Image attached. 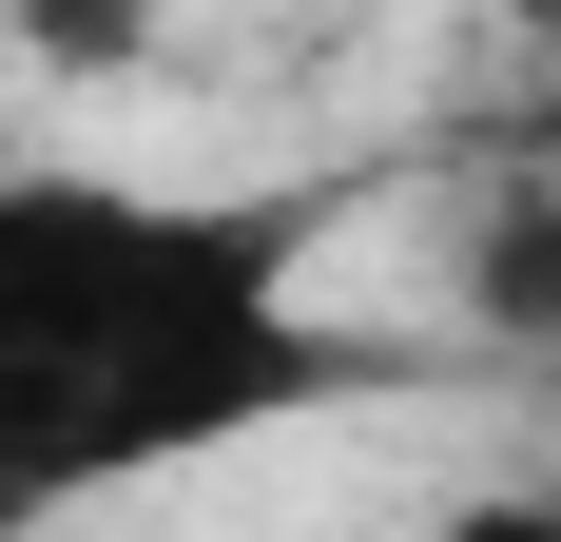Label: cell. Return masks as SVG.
<instances>
[{
  "label": "cell",
  "mask_w": 561,
  "mask_h": 542,
  "mask_svg": "<svg viewBox=\"0 0 561 542\" xmlns=\"http://www.w3.org/2000/svg\"><path fill=\"white\" fill-rule=\"evenodd\" d=\"M310 387H348V349L290 310V214L0 174V523L252 445Z\"/></svg>",
  "instance_id": "1"
},
{
  "label": "cell",
  "mask_w": 561,
  "mask_h": 542,
  "mask_svg": "<svg viewBox=\"0 0 561 542\" xmlns=\"http://www.w3.org/2000/svg\"><path fill=\"white\" fill-rule=\"evenodd\" d=\"M465 291H484V329H504V349H561V194H484Z\"/></svg>",
  "instance_id": "2"
},
{
  "label": "cell",
  "mask_w": 561,
  "mask_h": 542,
  "mask_svg": "<svg viewBox=\"0 0 561 542\" xmlns=\"http://www.w3.org/2000/svg\"><path fill=\"white\" fill-rule=\"evenodd\" d=\"M20 39H39L58 78H116V58L156 39V0H20Z\"/></svg>",
  "instance_id": "3"
}]
</instances>
